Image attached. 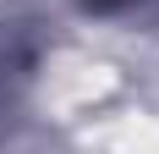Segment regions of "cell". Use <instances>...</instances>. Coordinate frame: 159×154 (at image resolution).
<instances>
[{
	"instance_id": "6da1fadb",
	"label": "cell",
	"mask_w": 159,
	"mask_h": 154,
	"mask_svg": "<svg viewBox=\"0 0 159 154\" xmlns=\"http://www.w3.org/2000/svg\"><path fill=\"white\" fill-rule=\"evenodd\" d=\"M88 11H121V6H137V0H82Z\"/></svg>"
}]
</instances>
